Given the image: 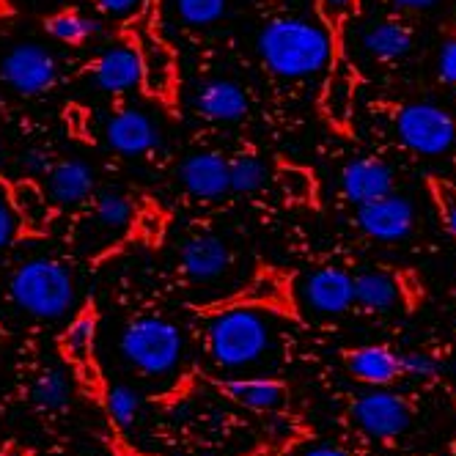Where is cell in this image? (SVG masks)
Segmentation results:
<instances>
[{"instance_id": "29", "label": "cell", "mask_w": 456, "mask_h": 456, "mask_svg": "<svg viewBox=\"0 0 456 456\" xmlns=\"http://www.w3.org/2000/svg\"><path fill=\"white\" fill-rule=\"evenodd\" d=\"M47 34L63 45H86L91 37L100 34V22L86 17V14H77V12H61L55 17H50L45 22Z\"/></svg>"}, {"instance_id": "3", "label": "cell", "mask_w": 456, "mask_h": 456, "mask_svg": "<svg viewBox=\"0 0 456 456\" xmlns=\"http://www.w3.org/2000/svg\"><path fill=\"white\" fill-rule=\"evenodd\" d=\"M9 295L20 311L34 319H61L75 305V278L69 267L58 258H28L22 262L12 281Z\"/></svg>"}, {"instance_id": "10", "label": "cell", "mask_w": 456, "mask_h": 456, "mask_svg": "<svg viewBox=\"0 0 456 456\" xmlns=\"http://www.w3.org/2000/svg\"><path fill=\"white\" fill-rule=\"evenodd\" d=\"M179 262L192 283H217L232 270L234 256L217 234H195L182 245Z\"/></svg>"}, {"instance_id": "26", "label": "cell", "mask_w": 456, "mask_h": 456, "mask_svg": "<svg viewBox=\"0 0 456 456\" xmlns=\"http://www.w3.org/2000/svg\"><path fill=\"white\" fill-rule=\"evenodd\" d=\"M12 207L20 217L22 225L28 228H45L47 220H50V201H47V195L42 192V187L37 182H17L12 187Z\"/></svg>"}, {"instance_id": "14", "label": "cell", "mask_w": 456, "mask_h": 456, "mask_svg": "<svg viewBox=\"0 0 456 456\" xmlns=\"http://www.w3.org/2000/svg\"><path fill=\"white\" fill-rule=\"evenodd\" d=\"M108 143L126 157H141L159 146V126L138 108H126L108 121Z\"/></svg>"}, {"instance_id": "15", "label": "cell", "mask_w": 456, "mask_h": 456, "mask_svg": "<svg viewBox=\"0 0 456 456\" xmlns=\"http://www.w3.org/2000/svg\"><path fill=\"white\" fill-rule=\"evenodd\" d=\"M192 105L204 118L217 124H234L248 116V96L242 86L225 77L201 83L192 94Z\"/></svg>"}, {"instance_id": "8", "label": "cell", "mask_w": 456, "mask_h": 456, "mask_svg": "<svg viewBox=\"0 0 456 456\" xmlns=\"http://www.w3.org/2000/svg\"><path fill=\"white\" fill-rule=\"evenodd\" d=\"M0 75L20 94H42L55 83L58 63L47 47L25 42L6 53L0 63Z\"/></svg>"}, {"instance_id": "33", "label": "cell", "mask_w": 456, "mask_h": 456, "mask_svg": "<svg viewBox=\"0 0 456 456\" xmlns=\"http://www.w3.org/2000/svg\"><path fill=\"white\" fill-rule=\"evenodd\" d=\"M432 190H435V199H437V207H440V217H443V223L448 228V234L456 237V187L435 182Z\"/></svg>"}, {"instance_id": "23", "label": "cell", "mask_w": 456, "mask_h": 456, "mask_svg": "<svg viewBox=\"0 0 456 456\" xmlns=\"http://www.w3.org/2000/svg\"><path fill=\"white\" fill-rule=\"evenodd\" d=\"M30 404H34L39 412L45 415H55L69 407L72 399V379H67V374L58 369H45L37 374V379L30 382Z\"/></svg>"}, {"instance_id": "39", "label": "cell", "mask_w": 456, "mask_h": 456, "mask_svg": "<svg viewBox=\"0 0 456 456\" xmlns=\"http://www.w3.org/2000/svg\"><path fill=\"white\" fill-rule=\"evenodd\" d=\"M396 9H407V12H423V9H432L437 6L440 0H390Z\"/></svg>"}, {"instance_id": "27", "label": "cell", "mask_w": 456, "mask_h": 456, "mask_svg": "<svg viewBox=\"0 0 456 456\" xmlns=\"http://www.w3.org/2000/svg\"><path fill=\"white\" fill-rule=\"evenodd\" d=\"M110 429L124 437L129 429H133V423L141 412V396L138 390H133L129 385H113L108 387V396H105V407H102Z\"/></svg>"}, {"instance_id": "38", "label": "cell", "mask_w": 456, "mask_h": 456, "mask_svg": "<svg viewBox=\"0 0 456 456\" xmlns=\"http://www.w3.org/2000/svg\"><path fill=\"white\" fill-rule=\"evenodd\" d=\"M96 6L113 17H126L141 6V0H96Z\"/></svg>"}, {"instance_id": "37", "label": "cell", "mask_w": 456, "mask_h": 456, "mask_svg": "<svg viewBox=\"0 0 456 456\" xmlns=\"http://www.w3.org/2000/svg\"><path fill=\"white\" fill-rule=\"evenodd\" d=\"M354 4H357V0H319V9H322V14L328 22H338L352 12Z\"/></svg>"}, {"instance_id": "35", "label": "cell", "mask_w": 456, "mask_h": 456, "mask_svg": "<svg viewBox=\"0 0 456 456\" xmlns=\"http://www.w3.org/2000/svg\"><path fill=\"white\" fill-rule=\"evenodd\" d=\"M53 168V157L47 149H28L22 154V171L28 176H45Z\"/></svg>"}, {"instance_id": "16", "label": "cell", "mask_w": 456, "mask_h": 456, "mask_svg": "<svg viewBox=\"0 0 456 456\" xmlns=\"http://www.w3.org/2000/svg\"><path fill=\"white\" fill-rule=\"evenodd\" d=\"M135 47L141 55V86L154 96H171L176 83V58L171 47L149 28L138 34Z\"/></svg>"}, {"instance_id": "28", "label": "cell", "mask_w": 456, "mask_h": 456, "mask_svg": "<svg viewBox=\"0 0 456 456\" xmlns=\"http://www.w3.org/2000/svg\"><path fill=\"white\" fill-rule=\"evenodd\" d=\"M267 182H270V168L258 154L242 151L234 159H228V187L234 192L250 195L262 190Z\"/></svg>"}, {"instance_id": "24", "label": "cell", "mask_w": 456, "mask_h": 456, "mask_svg": "<svg viewBox=\"0 0 456 456\" xmlns=\"http://www.w3.org/2000/svg\"><path fill=\"white\" fill-rule=\"evenodd\" d=\"M352 289H354V303L369 311H390L399 303L396 281L385 273H377V270H369V273H361L357 278H352Z\"/></svg>"}, {"instance_id": "11", "label": "cell", "mask_w": 456, "mask_h": 456, "mask_svg": "<svg viewBox=\"0 0 456 456\" xmlns=\"http://www.w3.org/2000/svg\"><path fill=\"white\" fill-rule=\"evenodd\" d=\"M303 300L311 311L324 316H338L346 314L354 305V289L352 275L336 267H322L311 273L303 283Z\"/></svg>"}, {"instance_id": "19", "label": "cell", "mask_w": 456, "mask_h": 456, "mask_svg": "<svg viewBox=\"0 0 456 456\" xmlns=\"http://www.w3.org/2000/svg\"><path fill=\"white\" fill-rule=\"evenodd\" d=\"M94 80L105 91H129L141 86V55L135 45H116L94 61Z\"/></svg>"}, {"instance_id": "9", "label": "cell", "mask_w": 456, "mask_h": 456, "mask_svg": "<svg viewBox=\"0 0 456 456\" xmlns=\"http://www.w3.org/2000/svg\"><path fill=\"white\" fill-rule=\"evenodd\" d=\"M357 225L374 240L399 242L412 234L415 228V207L410 199L396 192H387L377 201L357 207Z\"/></svg>"}, {"instance_id": "25", "label": "cell", "mask_w": 456, "mask_h": 456, "mask_svg": "<svg viewBox=\"0 0 456 456\" xmlns=\"http://www.w3.org/2000/svg\"><path fill=\"white\" fill-rule=\"evenodd\" d=\"M129 220H133V204L121 192H102L88 217L94 232H100L105 237H118L121 232H126Z\"/></svg>"}, {"instance_id": "18", "label": "cell", "mask_w": 456, "mask_h": 456, "mask_svg": "<svg viewBox=\"0 0 456 456\" xmlns=\"http://www.w3.org/2000/svg\"><path fill=\"white\" fill-rule=\"evenodd\" d=\"M344 361H346V369L357 379L366 385H374V387H387L402 377L399 354L387 346H377V344L357 346L344 354Z\"/></svg>"}, {"instance_id": "20", "label": "cell", "mask_w": 456, "mask_h": 456, "mask_svg": "<svg viewBox=\"0 0 456 456\" xmlns=\"http://www.w3.org/2000/svg\"><path fill=\"white\" fill-rule=\"evenodd\" d=\"M50 199L61 207H77L94 192V171L83 159H61L47 171Z\"/></svg>"}, {"instance_id": "40", "label": "cell", "mask_w": 456, "mask_h": 456, "mask_svg": "<svg viewBox=\"0 0 456 456\" xmlns=\"http://www.w3.org/2000/svg\"><path fill=\"white\" fill-rule=\"evenodd\" d=\"M303 456H349V453L341 451V448H336V445H316V448L305 451Z\"/></svg>"}, {"instance_id": "32", "label": "cell", "mask_w": 456, "mask_h": 456, "mask_svg": "<svg viewBox=\"0 0 456 456\" xmlns=\"http://www.w3.org/2000/svg\"><path fill=\"white\" fill-rule=\"evenodd\" d=\"M399 361H402V374L415 379H432L440 371V363L429 352H404L399 354Z\"/></svg>"}, {"instance_id": "12", "label": "cell", "mask_w": 456, "mask_h": 456, "mask_svg": "<svg viewBox=\"0 0 456 456\" xmlns=\"http://www.w3.org/2000/svg\"><path fill=\"white\" fill-rule=\"evenodd\" d=\"M212 387L228 402H234L245 410L256 412H270L278 410L286 402V385L273 377H232V379H209Z\"/></svg>"}, {"instance_id": "6", "label": "cell", "mask_w": 456, "mask_h": 456, "mask_svg": "<svg viewBox=\"0 0 456 456\" xmlns=\"http://www.w3.org/2000/svg\"><path fill=\"white\" fill-rule=\"evenodd\" d=\"M396 133L410 151L440 157L456 143V121L448 110L432 102H415L399 110Z\"/></svg>"}, {"instance_id": "5", "label": "cell", "mask_w": 456, "mask_h": 456, "mask_svg": "<svg viewBox=\"0 0 456 456\" xmlns=\"http://www.w3.org/2000/svg\"><path fill=\"white\" fill-rule=\"evenodd\" d=\"M96 330H100V311H96L94 303H88L58 336V352L63 363L69 366L72 382L77 385L80 394L102 410L110 385L102 374L100 357H96Z\"/></svg>"}, {"instance_id": "34", "label": "cell", "mask_w": 456, "mask_h": 456, "mask_svg": "<svg viewBox=\"0 0 456 456\" xmlns=\"http://www.w3.org/2000/svg\"><path fill=\"white\" fill-rule=\"evenodd\" d=\"M17 232H20V217L12 207V199L0 192V250L14 242Z\"/></svg>"}, {"instance_id": "41", "label": "cell", "mask_w": 456, "mask_h": 456, "mask_svg": "<svg viewBox=\"0 0 456 456\" xmlns=\"http://www.w3.org/2000/svg\"><path fill=\"white\" fill-rule=\"evenodd\" d=\"M0 456H34V453L25 451L22 445H17L14 440H9V443L4 445V451H0Z\"/></svg>"}, {"instance_id": "21", "label": "cell", "mask_w": 456, "mask_h": 456, "mask_svg": "<svg viewBox=\"0 0 456 456\" xmlns=\"http://www.w3.org/2000/svg\"><path fill=\"white\" fill-rule=\"evenodd\" d=\"M354 88L357 83H354L352 69L344 61H338L322 91V113L328 116L333 126H341V129L349 126L352 113H354Z\"/></svg>"}, {"instance_id": "36", "label": "cell", "mask_w": 456, "mask_h": 456, "mask_svg": "<svg viewBox=\"0 0 456 456\" xmlns=\"http://www.w3.org/2000/svg\"><path fill=\"white\" fill-rule=\"evenodd\" d=\"M437 69H440V77L445 83L456 86V37L443 45L440 58H437Z\"/></svg>"}, {"instance_id": "44", "label": "cell", "mask_w": 456, "mask_h": 456, "mask_svg": "<svg viewBox=\"0 0 456 456\" xmlns=\"http://www.w3.org/2000/svg\"><path fill=\"white\" fill-rule=\"evenodd\" d=\"M453 456H456V453H453Z\"/></svg>"}, {"instance_id": "42", "label": "cell", "mask_w": 456, "mask_h": 456, "mask_svg": "<svg viewBox=\"0 0 456 456\" xmlns=\"http://www.w3.org/2000/svg\"><path fill=\"white\" fill-rule=\"evenodd\" d=\"M453 369H456V357H453Z\"/></svg>"}, {"instance_id": "17", "label": "cell", "mask_w": 456, "mask_h": 456, "mask_svg": "<svg viewBox=\"0 0 456 456\" xmlns=\"http://www.w3.org/2000/svg\"><path fill=\"white\" fill-rule=\"evenodd\" d=\"M182 184L195 199H220L228 190V159L215 151H195L179 168Z\"/></svg>"}, {"instance_id": "7", "label": "cell", "mask_w": 456, "mask_h": 456, "mask_svg": "<svg viewBox=\"0 0 456 456\" xmlns=\"http://www.w3.org/2000/svg\"><path fill=\"white\" fill-rule=\"evenodd\" d=\"M352 415L357 420V427L377 440L402 437L412 423L410 404L385 387H374L369 394L357 396V402L352 404Z\"/></svg>"}, {"instance_id": "13", "label": "cell", "mask_w": 456, "mask_h": 456, "mask_svg": "<svg viewBox=\"0 0 456 456\" xmlns=\"http://www.w3.org/2000/svg\"><path fill=\"white\" fill-rule=\"evenodd\" d=\"M341 190L354 207L377 201L382 195L394 192V171L377 157L352 159L341 171Z\"/></svg>"}, {"instance_id": "2", "label": "cell", "mask_w": 456, "mask_h": 456, "mask_svg": "<svg viewBox=\"0 0 456 456\" xmlns=\"http://www.w3.org/2000/svg\"><path fill=\"white\" fill-rule=\"evenodd\" d=\"M270 322L250 305H220L207 324V352L220 369H242L270 352Z\"/></svg>"}, {"instance_id": "4", "label": "cell", "mask_w": 456, "mask_h": 456, "mask_svg": "<svg viewBox=\"0 0 456 456\" xmlns=\"http://www.w3.org/2000/svg\"><path fill=\"white\" fill-rule=\"evenodd\" d=\"M121 354L135 371L146 377H166L182 361V333L162 316H135L121 330Z\"/></svg>"}, {"instance_id": "30", "label": "cell", "mask_w": 456, "mask_h": 456, "mask_svg": "<svg viewBox=\"0 0 456 456\" xmlns=\"http://www.w3.org/2000/svg\"><path fill=\"white\" fill-rule=\"evenodd\" d=\"M228 0H176V14L192 28H207L223 20Z\"/></svg>"}, {"instance_id": "43", "label": "cell", "mask_w": 456, "mask_h": 456, "mask_svg": "<svg viewBox=\"0 0 456 456\" xmlns=\"http://www.w3.org/2000/svg\"><path fill=\"white\" fill-rule=\"evenodd\" d=\"M267 456H270V453H267Z\"/></svg>"}, {"instance_id": "31", "label": "cell", "mask_w": 456, "mask_h": 456, "mask_svg": "<svg viewBox=\"0 0 456 456\" xmlns=\"http://www.w3.org/2000/svg\"><path fill=\"white\" fill-rule=\"evenodd\" d=\"M278 187L291 204H308L314 201V176L305 168H281Z\"/></svg>"}, {"instance_id": "22", "label": "cell", "mask_w": 456, "mask_h": 456, "mask_svg": "<svg viewBox=\"0 0 456 456\" xmlns=\"http://www.w3.org/2000/svg\"><path fill=\"white\" fill-rule=\"evenodd\" d=\"M412 28L399 22V20H385V22H374L363 30V50L377 58V61H399L412 50Z\"/></svg>"}, {"instance_id": "1", "label": "cell", "mask_w": 456, "mask_h": 456, "mask_svg": "<svg viewBox=\"0 0 456 456\" xmlns=\"http://www.w3.org/2000/svg\"><path fill=\"white\" fill-rule=\"evenodd\" d=\"M265 67L286 80H303L322 72L333 58V39L328 28L305 17L270 20L256 39Z\"/></svg>"}]
</instances>
